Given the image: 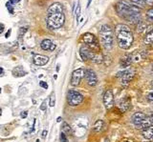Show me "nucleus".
<instances>
[{
  "label": "nucleus",
  "instance_id": "f257e3e1",
  "mask_svg": "<svg viewBox=\"0 0 153 142\" xmlns=\"http://www.w3.org/2000/svg\"><path fill=\"white\" fill-rule=\"evenodd\" d=\"M116 38L120 48L127 50L132 46L134 36L130 28L125 24H118L115 28Z\"/></svg>",
  "mask_w": 153,
  "mask_h": 142
},
{
  "label": "nucleus",
  "instance_id": "f03ea898",
  "mask_svg": "<svg viewBox=\"0 0 153 142\" xmlns=\"http://www.w3.org/2000/svg\"><path fill=\"white\" fill-rule=\"evenodd\" d=\"M141 10V8L134 5L130 0H120L116 4V10L118 14L128 21L134 15L139 14Z\"/></svg>",
  "mask_w": 153,
  "mask_h": 142
},
{
  "label": "nucleus",
  "instance_id": "7ed1b4c3",
  "mask_svg": "<svg viewBox=\"0 0 153 142\" xmlns=\"http://www.w3.org/2000/svg\"><path fill=\"white\" fill-rule=\"evenodd\" d=\"M100 39L106 50H111L114 43V33H113L112 28L109 25L105 24L102 26L101 30H100Z\"/></svg>",
  "mask_w": 153,
  "mask_h": 142
},
{
  "label": "nucleus",
  "instance_id": "20e7f679",
  "mask_svg": "<svg viewBox=\"0 0 153 142\" xmlns=\"http://www.w3.org/2000/svg\"><path fill=\"white\" fill-rule=\"evenodd\" d=\"M65 22V15L63 12L60 14H49L47 15L46 23L51 30H57L61 28Z\"/></svg>",
  "mask_w": 153,
  "mask_h": 142
},
{
  "label": "nucleus",
  "instance_id": "39448f33",
  "mask_svg": "<svg viewBox=\"0 0 153 142\" xmlns=\"http://www.w3.org/2000/svg\"><path fill=\"white\" fill-rule=\"evenodd\" d=\"M82 41L85 43V46L88 47L94 52H100V45L98 43L96 36L90 33H86L82 35Z\"/></svg>",
  "mask_w": 153,
  "mask_h": 142
},
{
  "label": "nucleus",
  "instance_id": "423d86ee",
  "mask_svg": "<svg viewBox=\"0 0 153 142\" xmlns=\"http://www.w3.org/2000/svg\"><path fill=\"white\" fill-rule=\"evenodd\" d=\"M83 101V96L80 93L74 90H70L67 94V102L70 106H78L82 103Z\"/></svg>",
  "mask_w": 153,
  "mask_h": 142
},
{
  "label": "nucleus",
  "instance_id": "0eeeda50",
  "mask_svg": "<svg viewBox=\"0 0 153 142\" xmlns=\"http://www.w3.org/2000/svg\"><path fill=\"white\" fill-rule=\"evenodd\" d=\"M84 77H85L87 84L91 87H95L98 84V81H99L97 73L91 69H87L86 71H84Z\"/></svg>",
  "mask_w": 153,
  "mask_h": 142
},
{
  "label": "nucleus",
  "instance_id": "6e6552de",
  "mask_svg": "<svg viewBox=\"0 0 153 142\" xmlns=\"http://www.w3.org/2000/svg\"><path fill=\"white\" fill-rule=\"evenodd\" d=\"M104 107L106 108L107 110L112 109L113 106L115 104V100H114V94H113L111 90H106L104 94Z\"/></svg>",
  "mask_w": 153,
  "mask_h": 142
},
{
  "label": "nucleus",
  "instance_id": "1a4fd4ad",
  "mask_svg": "<svg viewBox=\"0 0 153 142\" xmlns=\"http://www.w3.org/2000/svg\"><path fill=\"white\" fill-rule=\"evenodd\" d=\"M84 77V70L83 69H77L72 73L71 76V85L78 86L81 79Z\"/></svg>",
  "mask_w": 153,
  "mask_h": 142
},
{
  "label": "nucleus",
  "instance_id": "9d476101",
  "mask_svg": "<svg viewBox=\"0 0 153 142\" xmlns=\"http://www.w3.org/2000/svg\"><path fill=\"white\" fill-rule=\"evenodd\" d=\"M95 52L93 51H91L90 49L88 48L87 46H82L80 47V56L81 57V59L83 61H87V60H92L93 58Z\"/></svg>",
  "mask_w": 153,
  "mask_h": 142
},
{
  "label": "nucleus",
  "instance_id": "9b49d317",
  "mask_svg": "<svg viewBox=\"0 0 153 142\" xmlns=\"http://www.w3.org/2000/svg\"><path fill=\"white\" fill-rule=\"evenodd\" d=\"M33 62L36 66L41 67V66L46 65L47 63L49 62V57L46 56H43V54H36V56H34Z\"/></svg>",
  "mask_w": 153,
  "mask_h": 142
},
{
  "label": "nucleus",
  "instance_id": "f8f14e48",
  "mask_svg": "<svg viewBox=\"0 0 153 142\" xmlns=\"http://www.w3.org/2000/svg\"><path fill=\"white\" fill-rule=\"evenodd\" d=\"M146 117V114H144V113L142 112H137L135 114H133L132 116H131V122H132V124L135 126V127H137V126L140 125L144 121V119Z\"/></svg>",
  "mask_w": 153,
  "mask_h": 142
},
{
  "label": "nucleus",
  "instance_id": "ddd939ff",
  "mask_svg": "<svg viewBox=\"0 0 153 142\" xmlns=\"http://www.w3.org/2000/svg\"><path fill=\"white\" fill-rule=\"evenodd\" d=\"M40 47H41L42 50H44V51L52 52L56 49L57 46H56V44L51 40V39H43L40 43Z\"/></svg>",
  "mask_w": 153,
  "mask_h": 142
},
{
  "label": "nucleus",
  "instance_id": "4468645a",
  "mask_svg": "<svg viewBox=\"0 0 153 142\" xmlns=\"http://www.w3.org/2000/svg\"><path fill=\"white\" fill-rule=\"evenodd\" d=\"M47 12L49 14H60V12H63V6L61 3H59V2H56V3H53L51 6L48 8L47 10Z\"/></svg>",
  "mask_w": 153,
  "mask_h": 142
},
{
  "label": "nucleus",
  "instance_id": "2eb2a0df",
  "mask_svg": "<svg viewBox=\"0 0 153 142\" xmlns=\"http://www.w3.org/2000/svg\"><path fill=\"white\" fill-rule=\"evenodd\" d=\"M134 73L133 71H126V72L123 73L122 75V84L123 85H127V84L130 83V81H132V79L134 78Z\"/></svg>",
  "mask_w": 153,
  "mask_h": 142
},
{
  "label": "nucleus",
  "instance_id": "dca6fc26",
  "mask_svg": "<svg viewBox=\"0 0 153 142\" xmlns=\"http://www.w3.org/2000/svg\"><path fill=\"white\" fill-rule=\"evenodd\" d=\"M13 75L15 77H22V76H25L27 75V72L23 69L22 66H17L13 69Z\"/></svg>",
  "mask_w": 153,
  "mask_h": 142
},
{
  "label": "nucleus",
  "instance_id": "f3484780",
  "mask_svg": "<svg viewBox=\"0 0 153 142\" xmlns=\"http://www.w3.org/2000/svg\"><path fill=\"white\" fill-rule=\"evenodd\" d=\"M142 135L147 140L153 141V126H150V127L142 131Z\"/></svg>",
  "mask_w": 153,
  "mask_h": 142
},
{
  "label": "nucleus",
  "instance_id": "a211bd4d",
  "mask_svg": "<svg viewBox=\"0 0 153 142\" xmlns=\"http://www.w3.org/2000/svg\"><path fill=\"white\" fill-rule=\"evenodd\" d=\"M131 63H132V56H129V54L123 56L120 60V64L123 68H126V67L130 66Z\"/></svg>",
  "mask_w": 153,
  "mask_h": 142
},
{
  "label": "nucleus",
  "instance_id": "6ab92c4d",
  "mask_svg": "<svg viewBox=\"0 0 153 142\" xmlns=\"http://www.w3.org/2000/svg\"><path fill=\"white\" fill-rule=\"evenodd\" d=\"M104 127V121L102 119L97 120L93 125V132L94 133H100L102 131V129Z\"/></svg>",
  "mask_w": 153,
  "mask_h": 142
},
{
  "label": "nucleus",
  "instance_id": "aec40b11",
  "mask_svg": "<svg viewBox=\"0 0 153 142\" xmlns=\"http://www.w3.org/2000/svg\"><path fill=\"white\" fill-rule=\"evenodd\" d=\"M20 0H9V1L6 3V7L8 10L10 12V14H14V7L15 5H17V3H19Z\"/></svg>",
  "mask_w": 153,
  "mask_h": 142
},
{
  "label": "nucleus",
  "instance_id": "412c9836",
  "mask_svg": "<svg viewBox=\"0 0 153 142\" xmlns=\"http://www.w3.org/2000/svg\"><path fill=\"white\" fill-rule=\"evenodd\" d=\"M61 133H65V135H72V128L70 127V125L67 122H63L61 125Z\"/></svg>",
  "mask_w": 153,
  "mask_h": 142
},
{
  "label": "nucleus",
  "instance_id": "4be33fe9",
  "mask_svg": "<svg viewBox=\"0 0 153 142\" xmlns=\"http://www.w3.org/2000/svg\"><path fill=\"white\" fill-rule=\"evenodd\" d=\"M122 109L123 112H125L126 110H129L130 109V102H127V99H123L120 103V106H119Z\"/></svg>",
  "mask_w": 153,
  "mask_h": 142
},
{
  "label": "nucleus",
  "instance_id": "5701e85b",
  "mask_svg": "<svg viewBox=\"0 0 153 142\" xmlns=\"http://www.w3.org/2000/svg\"><path fill=\"white\" fill-rule=\"evenodd\" d=\"M91 61H93L94 63H97V64H100L104 61V58H102V56L101 52H95L93 58H92Z\"/></svg>",
  "mask_w": 153,
  "mask_h": 142
},
{
  "label": "nucleus",
  "instance_id": "b1692460",
  "mask_svg": "<svg viewBox=\"0 0 153 142\" xmlns=\"http://www.w3.org/2000/svg\"><path fill=\"white\" fill-rule=\"evenodd\" d=\"M144 41L146 44H152L153 43V30L151 31H149V33L144 36Z\"/></svg>",
  "mask_w": 153,
  "mask_h": 142
},
{
  "label": "nucleus",
  "instance_id": "393cba45",
  "mask_svg": "<svg viewBox=\"0 0 153 142\" xmlns=\"http://www.w3.org/2000/svg\"><path fill=\"white\" fill-rule=\"evenodd\" d=\"M131 2L134 4V5H136V6H138L140 7L142 9L144 6V4H146V2H144V0H130Z\"/></svg>",
  "mask_w": 153,
  "mask_h": 142
},
{
  "label": "nucleus",
  "instance_id": "a878e982",
  "mask_svg": "<svg viewBox=\"0 0 153 142\" xmlns=\"http://www.w3.org/2000/svg\"><path fill=\"white\" fill-rule=\"evenodd\" d=\"M146 25L144 24V22H139V25H138V28H137V31H138V33H143L144 30H146Z\"/></svg>",
  "mask_w": 153,
  "mask_h": 142
},
{
  "label": "nucleus",
  "instance_id": "bb28decb",
  "mask_svg": "<svg viewBox=\"0 0 153 142\" xmlns=\"http://www.w3.org/2000/svg\"><path fill=\"white\" fill-rule=\"evenodd\" d=\"M146 17L148 18L149 20H153V8L149 9L146 12Z\"/></svg>",
  "mask_w": 153,
  "mask_h": 142
},
{
  "label": "nucleus",
  "instance_id": "cd10ccee",
  "mask_svg": "<svg viewBox=\"0 0 153 142\" xmlns=\"http://www.w3.org/2000/svg\"><path fill=\"white\" fill-rule=\"evenodd\" d=\"M59 141H60V142H69V141H68L67 135H65V133H60V136H59Z\"/></svg>",
  "mask_w": 153,
  "mask_h": 142
},
{
  "label": "nucleus",
  "instance_id": "c85d7f7f",
  "mask_svg": "<svg viewBox=\"0 0 153 142\" xmlns=\"http://www.w3.org/2000/svg\"><path fill=\"white\" fill-rule=\"evenodd\" d=\"M55 104H56V98H55L54 96H51V97H50V102H49L50 107H54Z\"/></svg>",
  "mask_w": 153,
  "mask_h": 142
},
{
  "label": "nucleus",
  "instance_id": "c756f323",
  "mask_svg": "<svg viewBox=\"0 0 153 142\" xmlns=\"http://www.w3.org/2000/svg\"><path fill=\"white\" fill-rule=\"evenodd\" d=\"M27 30H28L27 28H23V27L19 29V36H20V37L25 35V33L27 31Z\"/></svg>",
  "mask_w": 153,
  "mask_h": 142
},
{
  "label": "nucleus",
  "instance_id": "7c9ffc66",
  "mask_svg": "<svg viewBox=\"0 0 153 142\" xmlns=\"http://www.w3.org/2000/svg\"><path fill=\"white\" fill-rule=\"evenodd\" d=\"M39 86L41 87V88H43V89H48V84H47L45 81H39Z\"/></svg>",
  "mask_w": 153,
  "mask_h": 142
},
{
  "label": "nucleus",
  "instance_id": "2f4dec72",
  "mask_svg": "<svg viewBox=\"0 0 153 142\" xmlns=\"http://www.w3.org/2000/svg\"><path fill=\"white\" fill-rule=\"evenodd\" d=\"M75 14H76L77 19L78 20V16H80V5H78V7H77V10H76Z\"/></svg>",
  "mask_w": 153,
  "mask_h": 142
},
{
  "label": "nucleus",
  "instance_id": "473e14b6",
  "mask_svg": "<svg viewBox=\"0 0 153 142\" xmlns=\"http://www.w3.org/2000/svg\"><path fill=\"white\" fill-rule=\"evenodd\" d=\"M46 108H47V100H44L42 102V104L40 105V110L41 111H45Z\"/></svg>",
  "mask_w": 153,
  "mask_h": 142
},
{
  "label": "nucleus",
  "instance_id": "72a5a7b5",
  "mask_svg": "<svg viewBox=\"0 0 153 142\" xmlns=\"http://www.w3.org/2000/svg\"><path fill=\"white\" fill-rule=\"evenodd\" d=\"M147 100H148V102H150V103H152L153 104V92L152 93H150L148 96H147Z\"/></svg>",
  "mask_w": 153,
  "mask_h": 142
},
{
  "label": "nucleus",
  "instance_id": "f704fd0d",
  "mask_svg": "<svg viewBox=\"0 0 153 142\" xmlns=\"http://www.w3.org/2000/svg\"><path fill=\"white\" fill-rule=\"evenodd\" d=\"M20 116H21V118H23V119H25V118L28 116V111H24V112H22V113H21V115H20Z\"/></svg>",
  "mask_w": 153,
  "mask_h": 142
},
{
  "label": "nucleus",
  "instance_id": "c9c22d12",
  "mask_svg": "<svg viewBox=\"0 0 153 142\" xmlns=\"http://www.w3.org/2000/svg\"><path fill=\"white\" fill-rule=\"evenodd\" d=\"M148 117H149V119H150V122H151V124L153 126V113H151V114L148 115Z\"/></svg>",
  "mask_w": 153,
  "mask_h": 142
},
{
  "label": "nucleus",
  "instance_id": "e433bc0d",
  "mask_svg": "<svg viewBox=\"0 0 153 142\" xmlns=\"http://www.w3.org/2000/svg\"><path fill=\"white\" fill-rule=\"evenodd\" d=\"M4 25L2 24V23H0V33H3V31H4Z\"/></svg>",
  "mask_w": 153,
  "mask_h": 142
},
{
  "label": "nucleus",
  "instance_id": "4c0bfd02",
  "mask_svg": "<svg viewBox=\"0 0 153 142\" xmlns=\"http://www.w3.org/2000/svg\"><path fill=\"white\" fill-rule=\"evenodd\" d=\"M146 4H148V5H153V0H144Z\"/></svg>",
  "mask_w": 153,
  "mask_h": 142
},
{
  "label": "nucleus",
  "instance_id": "58836bf2",
  "mask_svg": "<svg viewBox=\"0 0 153 142\" xmlns=\"http://www.w3.org/2000/svg\"><path fill=\"white\" fill-rule=\"evenodd\" d=\"M46 135H47V131H46V130H44L43 132H42V137L45 138V137H46Z\"/></svg>",
  "mask_w": 153,
  "mask_h": 142
},
{
  "label": "nucleus",
  "instance_id": "ea45409f",
  "mask_svg": "<svg viewBox=\"0 0 153 142\" xmlns=\"http://www.w3.org/2000/svg\"><path fill=\"white\" fill-rule=\"evenodd\" d=\"M11 31H12V30H11V29H10V30L7 31V33H6V35H5V37H6V38H8V37H9V36H10V35H11Z\"/></svg>",
  "mask_w": 153,
  "mask_h": 142
},
{
  "label": "nucleus",
  "instance_id": "a19ab883",
  "mask_svg": "<svg viewBox=\"0 0 153 142\" xmlns=\"http://www.w3.org/2000/svg\"><path fill=\"white\" fill-rule=\"evenodd\" d=\"M91 2H92V0H88V2H87V8H88L89 6H90Z\"/></svg>",
  "mask_w": 153,
  "mask_h": 142
},
{
  "label": "nucleus",
  "instance_id": "79ce46f5",
  "mask_svg": "<svg viewBox=\"0 0 153 142\" xmlns=\"http://www.w3.org/2000/svg\"><path fill=\"white\" fill-rule=\"evenodd\" d=\"M57 122H60V121H61V117H60V116H59V117H57Z\"/></svg>",
  "mask_w": 153,
  "mask_h": 142
},
{
  "label": "nucleus",
  "instance_id": "37998d69",
  "mask_svg": "<svg viewBox=\"0 0 153 142\" xmlns=\"http://www.w3.org/2000/svg\"><path fill=\"white\" fill-rule=\"evenodd\" d=\"M4 73V70L2 68H0V73Z\"/></svg>",
  "mask_w": 153,
  "mask_h": 142
},
{
  "label": "nucleus",
  "instance_id": "c03bdc74",
  "mask_svg": "<svg viewBox=\"0 0 153 142\" xmlns=\"http://www.w3.org/2000/svg\"><path fill=\"white\" fill-rule=\"evenodd\" d=\"M2 115V110L0 109V115Z\"/></svg>",
  "mask_w": 153,
  "mask_h": 142
},
{
  "label": "nucleus",
  "instance_id": "a18cd8bd",
  "mask_svg": "<svg viewBox=\"0 0 153 142\" xmlns=\"http://www.w3.org/2000/svg\"><path fill=\"white\" fill-rule=\"evenodd\" d=\"M36 142H39V139H36Z\"/></svg>",
  "mask_w": 153,
  "mask_h": 142
},
{
  "label": "nucleus",
  "instance_id": "49530a36",
  "mask_svg": "<svg viewBox=\"0 0 153 142\" xmlns=\"http://www.w3.org/2000/svg\"><path fill=\"white\" fill-rule=\"evenodd\" d=\"M146 142H152V141H149V140H148V141H146Z\"/></svg>",
  "mask_w": 153,
  "mask_h": 142
},
{
  "label": "nucleus",
  "instance_id": "de8ad7c7",
  "mask_svg": "<svg viewBox=\"0 0 153 142\" xmlns=\"http://www.w3.org/2000/svg\"><path fill=\"white\" fill-rule=\"evenodd\" d=\"M0 93H1V88H0Z\"/></svg>",
  "mask_w": 153,
  "mask_h": 142
},
{
  "label": "nucleus",
  "instance_id": "09e8293b",
  "mask_svg": "<svg viewBox=\"0 0 153 142\" xmlns=\"http://www.w3.org/2000/svg\"><path fill=\"white\" fill-rule=\"evenodd\" d=\"M125 142H129V141H125Z\"/></svg>",
  "mask_w": 153,
  "mask_h": 142
},
{
  "label": "nucleus",
  "instance_id": "8fccbe9b",
  "mask_svg": "<svg viewBox=\"0 0 153 142\" xmlns=\"http://www.w3.org/2000/svg\"><path fill=\"white\" fill-rule=\"evenodd\" d=\"M152 71H153V67H152Z\"/></svg>",
  "mask_w": 153,
  "mask_h": 142
}]
</instances>
